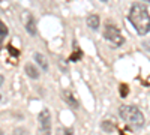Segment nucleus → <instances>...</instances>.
I'll return each instance as SVG.
<instances>
[{"label": "nucleus", "mask_w": 150, "mask_h": 135, "mask_svg": "<svg viewBox=\"0 0 150 135\" xmlns=\"http://www.w3.org/2000/svg\"><path fill=\"white\" fill-rule=\"evenodd\" d=\"M128 20L140 36H144L150 32V14L144 5L134 3L129 9Z\"/></svg>", "instance_id": "obj_1"}, {"label": "nucleus", "mask_w": 150, "mask_h": 135, "mask_svg": "<svg viewBox=\"0 0 150 135\" xmlns=\"http://www.w3.org/2000/svg\"><path fill=\"white\" fill-rule=\"evenodd\" d=\"M119 116L120 119L128 123L132 128H143L144 126V114L141 113V110L138 107L134 105H122L119 108Z\"/></svg>", "instance_id": "obj_2"}, {"label": "nucleus", "mask_w": 150, "mask_h": 135, "mask_svg": "<svg viewBox=\"0 0 150 135\" xmlns=\"http://www.w3.org/2000/svg\"><path fill=\"white\" fill-rule=\"evenodd\" d=\"M36 135H51V116L47 108H44L38 116V132Z\"/></svg>", "instance_id": "obj_3"}, {"label": "nucleus", "mask_w": 150, "mask_h": 135, "mask_svg": "<svg viewBox=\"0 0 150 135\" xmlns=\"http://www.w3.org/2000/svg\"><path fill=\"white\" fill-rule=\"evenodd\" d=\"M104 38L107 41H110L112 45H116V47H120L125 44V38H123V35L122 32L114 26V24H107L105 29H104Z\"/></svg>", "instance_id": "obj_4"}, {"label": "nucleus", "mask_w": 150, "mask_h": 135, "mask_svg": "<svg viewBox=\"0 0 150 135\" xmlns=\"http://www.w3.org/2000/svg\"><path fill=\"white\" fill-rule=\"evenodd\" d=\"M27 17H29V20L26 23V30H27V33L30 36H36V23H35V18L30 14H27Z\"/></svg>", "instance_id": "obj_5"}, {"label": "nucleus", "mask_w": 150, "mask_h": 135, "mask_svg": "<svg viewBox=\"0 0 150 135\" xmlns=\"http://www.w3.org/2000/svg\"><path fill=\"white\" fill-rule=\"evenodd\" d=\"M33 59L36 60V63L41 66V69L44 71V72H48V63H47V60H45V57L41 54V53H35V56H33Z\"/></svg>", "instance_id": "obj_6"}, {"label": "nucleus", "mask_w": 150, "mask_h": 135, "mask_svg": "<svg viewBox=\"0 0 150 135\" xmlns=\"http://www.w3.org/2000/svg\"><path fill=\"white\" fill-rule=\"evenodd\" d=\"M87 26H89V29H92V30H98V27H99V17L96 14L89 15L87 17Z\"/></svg>", "instance_id": "obj_7"}, {"label": "nucleus", "mask_w": 150, "mask_h": 135, "mask_svg": "<svg viewBox=\"0 0 150 135\" xmlns=\"http://www.w3.org/2000/svg\"><path fill=\"white\" fill-rule=\"evenodd\" d=\"M26 74L32 80H38V78H39V71H38V68L33 66L32 63H27L26 65Z\"/></svg>", "instance_id": "obj_8"}, {"label": "nucleus", "mask_w": 150, "mask_h": 135, "mask_svg": "<svg viewBox=\"0 0 150 135\" xmlns=\"http://www.w3.org/2000/svg\"><path fill=\"white\" fill-rule=\"evenodd\" d=\"M63 96H65V99H66V102L72 107V108H78L80 107V104H78V101L75 99V98L72 96V93L71 92H68V90H65V93H63Z\"/></svg>", "instance_id": "obj_9"}, {"label": "nucleus", "mask_w": 150, "mask_h": 135, "mask_svg": "<svg viewBox=\"0 0 150 135\" xmlns=\"http://www.w3.org/2000/svg\"><path fill=\"white\" fill-rule=\"evenodd\" d=\"M8 36V27H6V24L0 20V42H3V39Z\"/></svg>", "instance_id": "obj_10"}, {"label": "nucleus", "mask_w": 150, "mask_h": 135, "mask_svg": "<svg viewBox=\"0 0 150 135\" xmlns=\"http://www.w3.org/2000/svg\"><path fill=\"white\" fill-rule=\"evenodd\" d=\"M102 129L105 131V132H112L114 131V125L111 123V122H108V120H105V122H102Z\"/></svg>", "instance_id": "obj_11"}, {"label": "nucleus", "mask_w": 150, "mask_h": 135, "mask_svg": "<svg viewBox=\"0 0 150 135\" xmlns=\"http://www.w3.org/2000/svg\"><path fill=\"white\" fill-rule=\"evenodd\" d=\"M120 96L122 98H126L128 96V92H129V89H128V86L126 84H120Z\"/></svg>", "instance_id": "obj_12"}, {"label": "nucleus", "mask_w": 150, "mask_h": 135, "mask_svg": "<svg viewBox=\"0 0 150 135\" xmlns=\"http://www.w3.org/2000/svg\"><path fill=\"white\" fill-rule=\"evenodd\" d=\"M63 135H74V129H71V128H66V129L63 131Z\"/></svg>", "instance_id": "obj_13"}, {"label": "nucleus", "mask_w": 150, "mask_h": 135, "mask_svg": "<svg viewBox=\"0 0 150 135\" xmlns=\"http://www.w3.org/2000/svg\"><path fill=\"white\" fill-rule=\"evenodd\" d=\"M143 47L146 48V50H147V51H150V41H149V42H146V44H144Z\"/></svg>", "instance_id": "obj_14"}, {"label": "nucleus", "mask_w": 150, "mask_h": 135, "mask_svg": "<svg viewBox=\"0 0 150 135\" xmlns=\"http://www.w3.org/2000/svg\"><path fill=\"white\" fill-rule=\"evenodd\" d=\"M3 80H5V78H3L2 75H0V86H2V84H3Z\"/></svg>", "instance_id": "obj_15"}, {"label": "nucleus", "mask_w": 150, "mask_h": 135, "mask_svg": "<svg viewBox=\"0 0 150 135\" xmlns=\"http://www.w3.org/2000/svg\"><path fill=\"white\" fill-rule=\"evenodd\" d=\"M144 2H146V3H150V0H144Z\"/></svg>", "instance_id": "obj_16"}, {"label": "nucleus", "mask_w": 150, "mask_h": 135, "mask_svg": "<svg viewBox=\"0 0 150 135\" xmlns=\"http://www.w3.org/2000/svg\"><path fill=\"white\" fill-rule=\"evenodd\" d=\"M0 51H2V42H0Z\"/></svg>", "instance_id": "obj_17"}, {"label": "nucleus", "mask_w": 150, "mask_h": 135, "mask_svg": "<svg viewBox=\"0 0 150 135\" xmlns=\"http://www.w3.org/2000/svg\"><path fill=\"white\" fill-rule=\"evenodd\" d=\"M0 135H3V132H2V131H0Z\"/></svg>", "instance_id": "obj_18"}, {"label": "nucleus", "mask_w": 150, "mask_h": 135, "mask_svg": "<svg viewBox=\"0 0 150 135\" xmlns=\"http://www.w3.org/2000/svg\"><path fill=\"white\" fill-rule=\"evenodd\" d=\"M101 2H107V0H101Z\"/></svg>", "instance_id": "obj_19"}, {"label": "nucleus", "mask_w": 150, "mask_h": 135, "mask_svg": "<svg viewBox=\"0 0 150 135\" xmlns=\"http://www.w3.org/2000/svg\"><path fill=\"white\" fill-rule=\"evenodd\" d=\"M0 99H2V96H0Z\"/></svg>", "instance_id": "obj_20"}]
</instances>
